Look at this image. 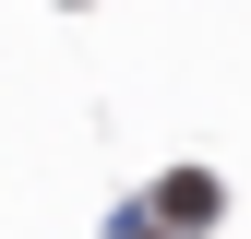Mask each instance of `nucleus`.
<instances>
[{"label":"nucleus","instance_id":"1","mask_svg":"<svg viewBox=\"0 0 251 239\" xmlns=\"http://www.w3.org/2000/svg\"><path fill=\"white\" fill-rule=\"evenodd\" d=\"M155 215H168V227H215V179L203 167H168V179H155Z\"/></svg>","mask_w":251,"mask_h":239}]
</instances>
